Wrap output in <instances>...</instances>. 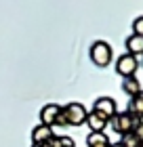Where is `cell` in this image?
<instances>
[{
    "label": "cell",
    "instance_id": "cell-1",
    "mask_svg": "<svg viewBox=\"0 0 143 147\" xmlns=\"http://www.w3.org/2000/svg\"><path fill=\"white\" fill-rule=\"evenodd\" d=\"M91 61L97 67H107L112 63V46L107 42H103V40H97L91 46Z\"/></svg>",
    "mask_w": 143,
    "mask_h": 147
},
{
    "label": "cell",
    "instance_id": "cell-2",
    "mask_svg": "<svg viewBox=\"0 0 143 147\" xmlns=\"http://www.w3.org/2000/svg\"><path fill=\"white\" fill-rule=\"evenodd\" d=\"M139 124V120L131 116L128 111H122V113H116V116L112 118V128L114 132H118V135H131V132L135 130V126Z\"/></svg>",
    "mask_w": 143,
    "mask_h": 147
},
{
    "label": "cell",
    "instance_id": "cell-3",
    "mask_svg": "<svg viewBox=\"0 0 143 147\" xmlns=\"http://www.w3.org/2000/svg\"><path fill=\"white\" fill-rule=\"evenodd\" d=\"M61 111H63V116L67 120V126H80L86 122V116L88 111L82 103H67L61 107Z\"/></svg>",
    "mask_w": 143,
    "mask_h": 147
},
{
    "label": "cell",
    "instance_id": "cell-4",
    "mask_svg": "<svg viewBox=\"0 0 143 147\" xmlns=\"http://www.w3.org/2000/svg\"><path fill=\"white\" fill-rule=\"evenodd\" d=\"M139 69V61L137 57L128 55V53H124V55L118 57V61H116V74L122 78H133L135 74H137Z\"/></svg>",
    "mask_w": 143,
    "mask_h": 147
},
{
    "label": "cell",
    "instance_id": "cell-5",
    "mask_svg": "<svg viewBox=\"0 0 143 147\" xmlns=\"http://www.w3.org/2000/svg\"><path fill=\"white\" fill-rule=\"evenodd\" d=\"M93 111L99 113V116H103L105 120H110L118 113V107H116V101L112 97H99L97 101L93 103Z\"/></svg>",
    "mask_w": 143,
    "mask_h": 147
},
{
    "label": "cell",
    "instance_id": "cell-6",
    "mask_svg": "<svg viewBox=\"0 0 143 147\" xmlns=\"http://www.w3.org/2000/svg\"><path fill=\"white\" fill-rule=\"evenodd\" d=\"M59 113H61V105L49 103V105H44V107L40 109V120H42L44 126L53 128V126H55V122H57V118H59Z\"/></svg>",
    "mask_w": 143,
    "mask_h": 147
},
{
    "label": "cell",
    "instance_id": "cell-7",
    "mask_svg": "<svg viewBox=\"0 0 143 147\" xmlns=\"http://www.w3.org/2000/svg\"><path fill=\"white\" fill-rule=\"evenodd\" d=\"M51 137H53V128H49V126H44V124H38L36 128L32 130V143L34 145H44Z\"/></svg>",
    "mask_w": 143,
    "mask_h": 147
},
{
    "label": "cell",
    "instance_id": "cell-8",
    "mask_svg": "<svg viewBox=\"0 0 143 147\" xmlns=\"http://www.w3.org/2000/svg\"><path fill=\"white\" fill-rule=\"evenodd\" d=\"M86 124H88V128H91V132H103L105 126H107V120L103 116H99V113H95V111H88Z\"/></svg>",
    "mask_w": 143,
    "mask_h": 147
},
{
    "label": "cell",
    "instance_id": "cell-9",
    "mask_svg": "<svg viewBox=\"0 0 143 147\" xmlns=\"http://www.w3.org/2000/svg\"><path fill=\"white\" fill-rule=\"evenodd\" d=\"M86 145L88 147H110L112 141H110V137H107L105 132H91V135L86 137Z\"/></svg>",
    "mask_w": 143,
    "mask_h": 147
},
{
    "label": "cell",
    "instance_id": "cell-10",
    "mask_svg": "<svg viewBox=\"0 0 143 147\" xmlns=\"http://www.w3.org/2000/svg\"><path fill=\"white\" fill-rule=\"evenodd\" d=\"M126 51L128 55L137 57V55H143V36H128L126 38Z\"/></svg>",
    "mask_w": 143,
    "mask_h": 147
},
{
    "label": "cell",
    "instance_id": "cell-11",
    "mask_svg": "<svg viewBox=\"0 0 143 147\" xmlns=\"http://www.w3.org/2000/svg\"><path fill=\"white\" fill-rule=\"evenodd\" d=\"M128 113H131V116H135L137 120L143 118V90L131 99V103H128Z\"/></svg>",
    "mask_w": 143,
    "mask_h": 147
},
{
    "label": "cell",
    "instance_id": "cell-12",
    "mask_svg": "<svg viewBox=\"0 0 143 147\" xmlns=\"http://www.w3.org/2000/svg\"><path fill=\"white\" fill-rule=\"evenodd\" d=\"M122 90H124L131 99H133L135 95H139V92H141V84H139L137 76H133V78H124V82H122Z\"/></svg>",
    "mask_w": 143,
    "mask_h": 147
},
{
    "label": "cell",
    "instance_id": "cell-13",
    "mask_svg": "<svg viewBox=\"0 0 143 147\" xmlns=\"http://www.w3.org/2000/svg\"><path fill=\"white\" fill-rule=\"evenodd\" d=\"M42 147H76V145H74V139H70V137H57V135H53Z\"/></svg>",
    "mask_w": 143,
    "mask_h": 147
},
{
    "label": "cell",
    "instance_id": "cell-14",
    "mask_svg": "<svg viewBox=\"0 0 143 147\" xmlns=\"http://www.w3.org/2000/svg\"><path fill=\"white\" fill-rule=\"evenodd\" d=\"M120 145H122V147H143V145L139 143V139L135 137L133 132H131V135H124V137H122V139H120Z\"/></svg>",
    "mask_w": 143,
    "mask_h": 147
},
{
    "label": "cell",
    "instance_id": "cell-15",
    "mask_svg": "<svg viewBox=\"0 0 143 147\" xmlns=\"http://www.w3.org/2000/svg\"><path fill=\"white\" fill-rule=\"evenodd\" d=\"M133 32H135V36H143V15L133 21Z\"/></svg>",
    "mask_w": 143,
    "mask_h": 147
},
{
    "label": "cell",
    "instance_id": "cell-16",
    "mask_svg": "<svg viewBox=\"0 0 143 147\" xmlns=\"http://www.w3.org/2000/svg\"><path fill=\"white\" fill-rule=\"evenodd\" d=\"M133 135H135V137H137V139H139V143L143 145V118L139 120V124H137V126H135V130H133Z\"/></svg>",
    "mask_w": 143,
    "mask_h": 147
},
{
    "label": "cell",
    "instance_id": "cell-17",
    "mask_svg": "<svg viewBox=\"0 0 143 147\" xmlns=\"http://www.w3.org/2000/svg\"><path fill=\"white\" fill-rule=\"evenodd\" d=\"M55 126H61V128H65V126H67V120H65V116H63V111L59 113V118H57Z\"/></svg>",
    "mask_w": 143,
    "mask_h": 147
},
{
    "label": "cell",
    "instance_id": "cell-18",
    "mask_svg": "<svg viewBox=\"0 0 143 147\" xmlns=\"http://www.w3.org/2000/svg\"><path fill=\"white\" fill-rule=\"evenodd\" d=\"M112 147H122V145H120V143H114V145H112Z\"/></svg>",
    "mask_w": 143,
    "mask_h": 147
},
{
    "label": "cell",
    "instance_id": "cell-19",
    "mask_svg": "<svg viewBox=\"0 0 143 147\" xmlns=\"http://www.w3.org/2000/svg\"><path fill=\"white\" fill-rule=\"evenodd\" d=\"M32 147H42V145H34V143H32Z\"/></svg>",
    "mask_w": 143,
    "mask_h": 147
},
{
    "label": "cell",
    "instance_id": "cell-20",
    "mask_svg": "<svg viewBox=\"0 0 143 147\" xmlns=\"http://www.w3.org/2000/svg\"><path fill=\"white\" fill-rule=\"evenodd\" d=\"M110 147H112V145H110Z\"/></svg>",
    "mask_w": 143,
    "mask_h": 147
}]
</instances>
